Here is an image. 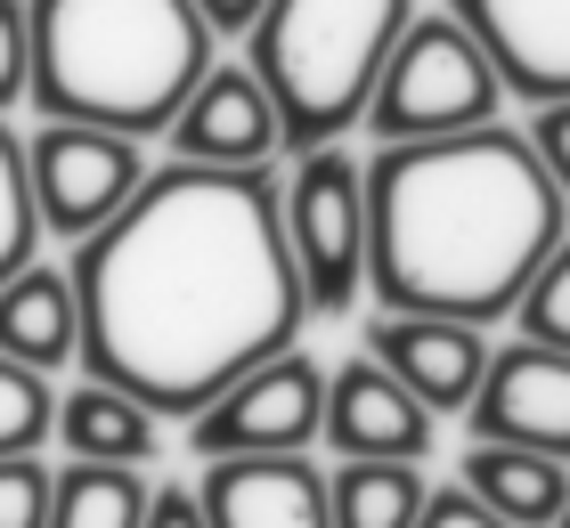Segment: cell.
Masks as SVG:
<instances>
[{
    "label": "cell",
    "mask_w": 570,
    "mask_h": 528,
    "mask_svg": "<svg viewBox=\"0 0 570 528\" xmlns=\"http://www.w3.org/2000/svg\"><path fill=\"white\" fill-rule=\"evenodd\" d=\"M554 528H570V505H562V512H554Z\"/></svg>",
    "instance_id": "f1b7e54d"
},
{
    "label": "cell",
    "mask_w": 570,
    "mask_h": 528,
    "mask_svg": "<svg viewBox=\"0 0 570 528\" xmlns=\"http://www.w3.org/2000/svg\"><path fill=\"white\" fill-rule=\"evenodd\" d=\"M424 496H432L424 464H326L334 528H416Z\"/></svg>",
    "instance_id": "ac0fdd59"
},
{
    "label": "cell",
    "mask_w": 570,
    "mask_h": 528,
    "mask_svg": "<svg viewBox=\"0 0 570 528\" xmlns=\"http://www.w3.org/2000/svg\"><path fill=\"white\" fill-rule=\"evenodd\" d=\"M171 147L179 163H204V171H269L285 155L277 98L262 90L253 66H213L171 114Z\"/></svg>",
    "instance_id": "8fae6325"
},
{
    "label": "cell",
    "mask_w": 570,
    "mask_h": 528,
    "mask_svg": "<svg viewBox=\"0 0 570 528\" xmlns=\"http://www.w3.org/2000/svg\"><path fill=\"white\" fill-rule=\"evenodd\" d=\"M262 9H269V0H196V17L213 24V33H253Z\"/></svg>",
    "instance_id": "83f0119b"
},
{
    "label": "cell",
    "mask_w": 570,
    "mask_h": 528,
    "mask_svg": "<svg viewBox=\"0 0 570 528\" xmlns=\"http://www.w3.org/2000/svg\"><path fill=\"white\" fill-rule=\"evenodd\" d=\"M464 496H481L505 528H554V512L570 505V464L554 456H530V447H498V439H473L464 447Z\"/></svg>",
    "instance_id": "e0dca14e"
},
{
    "label": "cell",
    "mask_w": 570,
    "mask_h": 528,
    "mask_svg": "<svg viewBox=\"0 0 570 528\" xmlns=\"http://www.w3.org/2000/svg\"><path fill=\"white\" fill-rule=\"evenodd\" d=\"M498 106H505V82L489 66V49L440 9V17H407V33L392 41V58L375 73V98H367V130L383 147L456 139V130L498 122Z\"/></svg>",
    "instance_id": "5b68a950"
},
{
    "label": "cell",
    "mask_w": 570,
    "mask_h": 528,
    "mask_svg": "<svg viewBox=\"0 0 570 528\" xmlns=\"http://www.w3.org/2000/svg\"><path fill=\"white\" fill-rule=\"evenodd\" d=\"M464 422H473V439L530 447V456L570 464V358L538 350V341L489 350V375L473 390V407H464Z\"/></svg>",
    "instance_id": "30bf717a"
},
{
    "label": "cell",
    "mask_w": 570,
    "mask_h": 528,
    "mask_svg": "<svg viewBox=\"0 0 570 528\" xmlns=\"http://www.w3.org/2000/svg\"><path fill=\"white\" fill-rule=\"evenodd\" d=\"M33 252H41V211H33V179H24V139L0 122V285L33 269Z\"/></svg>",
    "instance_id": "44dd1931"
},
{
    "label": "cell",
    "mask_w": 570,
    "mask_h": 528,
    "mask_svg": "<svg viewBox=\"0 0 570 528\" xmlns=\"http://www.w3.org/2000/svg\"><path fill=\"white\" fill-rule=\"evenodd\" d=\"M416 528H505V520L489 512L481 496H464V488H432L424 512H416Z\"/></svg>",
    "instance_id": "484cf974"
},
{
    "label": "cell",
    "mask_w": 570,
    "mask_h": 528,
    "mask_svg": "<svg viewBox=\"0 0 570 528\" xmlns=\"http://www.w3.org/2000/svg\"><path fill=\"white\" fill-rule=\"evenodd\" d=\"M49 431H58V390H49V375L0 358V464L9 456H41Z\"/></svg>",
    "instance_id": "ffe728a7"
},
{
    "label": "cell",
    "mask_w": 570,
    "mask_h": 528,
    "mask_svg": "<svg viewBox=\"0 0 570 528\" xmlns=\"http://www.w3.org/2000/svg\"><path fill=\"white\" fill-rule=\"evenodd\" d=\"M155 480L139 464H66L49 480V528H139Z\"/></svg>",
    "instance_id": "d6986e66"
},
{
    "label": "cell",
    "mask_w": 570,
    "mask_h": 528,
    "mask_svg": "<svg viewBox=\"0 0 570 528\" xmlns=\"http://www.w3.org/2000/svg\"><path fill=\"white\" fill-rule=\"evenodd\" d=\"M449 17L489 49L513 98H570V0H449Z\"/></svg>",
    "instance_id": "7c38bea8"
},
{
    "label": "cell",
    "mask_w": 570,
    "mask_h": 528,
    "mask_svg": "<svg viewBox=\"0 0 570 528\" xmlns=\"http://www.w3.org/2000/svg\"><path fill=\"white\" fill-rule=\"evenodd\" d=\"M139 528H213V520H204L196 488H179V480H155V496H147V520H139Z\"/></svg>",
    "instance_id": "4316f807"
},
{
    "label": "cell",
    "mask_w": 570,
    "mask_h": 528,
    "mask_svg": "<svg viewBox=\"0 0 570 528\" xmlns=\"http://www.w3.org/2000/svg\"><path fill=\"white\" fill-rule=\"evenodd\" d=\"M530 139V155L547 163V179L562 188V203H570V98H554V106H538V122L522 130Z\"/></svg>",
    "instance_id": "d4e9b609"
},
{
    "label": "cell",
    "mask_w": 570,
    "mask_h": 528,
    "mask_svg": "<svg viewBox=\"0 0 570 528\" xmlns=\"http://www.w3.org/2000/svg\"><path fill=\"white\" fill-rule=\"evenodd\" d=\"M367 358L392 366L432 415H464V407H473V390H481V375H489V333L481 326H456V317L383 309L367 326Z\"/></svg>",
    "instance_id": "5bb4252c"
},
{
    "label": "cell",
    "mask_w": 570,
    "mask_h": 528,
    "mask_svg": "<svg viewBox=\"0 0 570 528\" xmlns=\"http://www.w3.org/2000/svg\"><path fill=\"white\" fill-rule=\"evenodd\" d=\"M432 431H440V415L392 375V366H375L367 350L343 358L326 375L318 447L334 464H424L432 456Z\"/></svg>",
    "instance_id": "9c48e42d"
},
{
    "label": "cell",
    "mask_w": 570,
    "mask_h": 528,
    "mask_svg": "<svg viewBox=\"0 0 570 528\" xmlns=\"http://www.w3.org/2000/svg\"><path fill=\"white\" fill-rule=\"evenodd\" d=\"M49 471L41 456H9L0 464V528H49Z\"/></svg>",
    "instance_id": "603a6c76"
},
{
    "label": "cell",
    "mask_w": 570,
    "mask_h": 528,
    "mask_svg": "<svg viewBox=\"0 0 570 528\" xmlns=\"http://www.w3.org/2000/svg\"><path fill=\"white\" fill-rule=\"evenodd\" d=\"M196 505L213 528H334L326 464L309 456H213Z\"/></svg>",
    "instance_id": "4fadbf2b"
},
{
    "label": "cell",
    "mask_w": 570,
    "mask_h": 528,
    "mask_svg": "<svg viewBox=\"0 0 570 528\" xmlns=\"http://www.w3.org/2000/svg\"><path fill=\"white\" fill-rule=\"evenodd\" d=\"M326 422V366L302 350L262 358L253 375H237L204 415H188V447L196 464L213 456H309Z\"/></svg>",
    "instance_id": "52a82bcc"
},
{
    "label": "cell",
    "mask_w": 570,
    "mask_h": 528,
    "mask_svg": "<svg viewBox=\"0 0 570 528\" xmlns=\"http://www.w3.org/2000/svg\"><path fill=\"white\" fill-rule=\"evenodd\" d=\"M82 366L147 415L188 422L309 326L269 171L164 163L98 236L73 245Z\"/></svg>",
    "instance_id": "6da1fadb"
},
{
    "label": "cell",
    "mask_w": 570,
    "mask_h": 528,
    "mask_svg": "<svg viewBox=\"0 0 570 528\" xmlns=\"http://www.w3.org/2000/svg\"><path fill=\"white\" fill-rule=\"evenodd\" d=\"M277 211L309 317H343L367 293V163L351 147H309L294 179L277 188Z\"/></svg>",
    "instance_id": "8992f818"
},
{
    "label": "cell",
    "mask_w": 570,
    "mask_h": 528,
    "mask_svg": "<svg viewBox=\"0 0 570 528\" xmlns=\"http://www.w3.org/2000/svg\"><path fill=\"white\" fill-rule=\"evenodd\" d=\"M66 464H155V447H164V415H147L139 399H122L115 382H73L58 399V431Z\"/></svg>",
    "instance_id": "2e32d148"
},
{
    "label": "cell",
    "mask_w": 570,
    "mask_h": 528,
    "mask_svg": "<svg viewBox=\"0 0 570 528\" xmlns=\"http://www.w3.org/2000/svg\"><path fill=\"white\" fill-rule=\"evenodd\" d=\"M416 0H269L253 24V73L277 98L285 147H343L351 122H367L375 73L407 33Z\"/></svg>",
    "instance_id": "277c9868"
},
{
    "label": "cell",
    "mask_w": 570,
    "mask_h": 528,
    "mask_svg": "<svg viewBox=\"0 0 570 528\" xmlns=\"http://www.w3.org/2000/svg\"><path fill=\"white\" fill-rule=\"evenodd\" d=\"M570 203L522 130L481 122L456 139H392L367 163V293L407 317L505 326Z\"/></svg>",
    "instance_id": "7a4b0ae2"
},
{
    "label": "cell",
    "mask_w": 570,
    "mask_h": 528,
    "mask_svg": "<svg viewBox=\"0 0 570 528\" xmlns=\"http://www.w3.org/2000/svg\"><path fill=\"white\" fill-rule=\"evenodd\" d=\"M513 333L538 341V350H562L570 358V236L547 252V269L530 277V293L513 301Z\"/></svg>",
    "instance_id": "7402d4cb"
},
{
    "label": "cell",
    "mask_w": 570,
    "mask_h": 528,
    "mask_svg": "<svg viewBox=\"0 0 570 528\" xmlns=\"http://www.w3.org/2000/svg\"><path fill=\"white\" fill-rule=\"evenodd\" d=\"M33 90V33H24V0H0V114Z\"/></svg>",
    "instance_id": "cb8c5ba5"
},
{
    "label": "cell",
    "mask_w": 570,
    "mask_h": 528,
    "mask_svg": "<svg viewBox=\"0 0 570 528\" xmlns=\"http://www.w3.org/2000/svg\"><path fill=\"white\" fill-rule=\"evenodd\" d=\"M0 358L33 366V375L58 382L66 366H82V301H73L66 269H17L0 285Z\"/></svg>",
    "instance_id": "9a60e30c"
},
{
    "label": "cell",
    "mask_w": 570,
    "mask_h": 528,
    "mask_svg": "<svg viewBox=\"0 0 570 528\" xmlns=\"http://www.w3.org/2000/svg\"><path fill=\"white\" fill-rule=\"evenodd\" d=\"M33 98L49 122H98L155 139L213 73V24L196 0H24Z\"/></svg>",
    "instance_id": "3957f363"
},
{
    "label": "cell",
    "mask_w": 570,
    "mask_h": 528,
    "mask_svg": "<svg viewBox=\"0 0 570 528\" xmlns=\"http://www.w3.org/2000/svg\"><path fill=\"white\" fill-rule=\"evenodd\" d=\"M24 179H33V211H41V236H66L82 245L115 220L122 203L139 196V139L122 130H98V122H41L24 139Z\"/></svg>",
    "instance_id": "ba28073f"
}]
</instances>
